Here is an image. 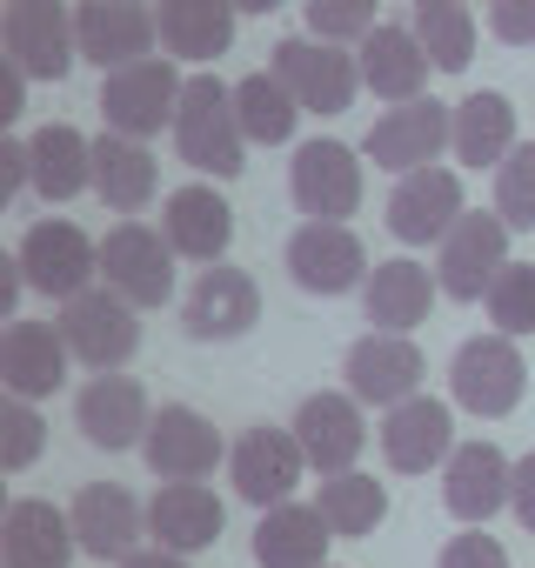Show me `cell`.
I'll return each mask as SVG.
<instances>
[{"instance_id": "cell-1", "label": "cell", "mask_w": 535, "mask_h": 568, "mask_svg": "<svg viewBox=\"0 0 535 568\" xmlns=\"http://www.w3.org/2000/svg\"><path fill=\"white\" fill-rule=\"evenodd\" d=\"M174 154L194 168V174H214V181H234L248 161V134L234 121V88H221L214 74H188L181 88V108H174Z\"/></svg>"}, {"instance_id": "cell-2", "label": "cell", "mask_w": 535, "mask_h": 568, "mask_svg": "<svg viewBox=\"0 0 535 568\" xmlns=\"http://www.w3.org/2000/svg\"><path fill=\"white\" fill-rule=\"evenodd\" d=\"M54 328H61L68 355H74L81 368H94V375H121V362L141 348V308L121 302L114 288H88V295H74V302L61 308Z\"/></svg>"}, {"instance_id": "cell-3", "label": "cell", "mask_w": 535, "mask_h": 568, "mask_svg": "<svg viewBox=\"0 0 535 568\" xmlns=\"http://www.w3.org/2000/svg\"><path fill=\"white\" fill-rule=\"evenodd\" d=\"M522 388H528V362H522V348H515L508 335H468V342L455 348V362H448V395H455V408H468V415H482V422H502V415L522 402Z\"/></svg>"}, {"instance_id": "cell-4", "label": "cell", "mask_w": 535, "mask_h": 568, "mask_svg": "<svg viewBox=\"0 0 535 568\" xmlns=\"http://www.w3.org/2000/svg\"><path fill=\"white\" fill-rule=\"evenodd\" d=\"M21 281L34 295H54L61 308L74 302V295H88L94 288V274H101V241H88L74 221H34L28 234H21Z\"/></svg>"}, {"instance_id": "cell-5", "label": "cell", "mask_w": 535, "mask_h": 568, "mask_svg": "<svg viewBox=\"0 0 535 568\" xmlns=\"http://www.w3.org/2000/svg\"><path fill=\"white\" fill-rule=\"evenodd\" d=\"M101 288H114L134 308H161L174 295V247L148 221H121L101 241Z\"/></svg>"}, {"instance_id": "cell-6", "label": "cell", "mask_w": 535, "mask_h": 568, "mask_svg": "<svg viewBox=\"0 0 535 568\" xmlns=\"http://www.w3.org/2000/svg\"><path fill=\"white\" fill-rule=\"evenodd\" d=\"M0 48H8V61L28 81H61L74 68V54H81L74 14L61 0H8V14H0Z\"/></svg>"}, {"instance_id": "cell-7", "label": "cell", "mask_w": 535, "mask_h": 568, "mask_svg": "<svg viewBox=\"0 0 535 568\" xmlns=\"http://www.w3.org/2000/svg\"><path fill=\"white\" fill-rule=\"evenodd\" d=\"M181 74H174V61H141V68H121V74H108L101 81V121H108V134H128V141H148V134H161V128H174V108H181Z\"/></svg>"}, {"instance_id": "cell-8", "label": "cell", "mask_w": 535, "mask_h": 568, "mask_svg": "<svg viewBox=\"0 0 535 568\" xmlns=\"http://www.w3.org/2000/svg\"><path fill=\"white\" fill-rule=\"evenodd\" d=\"M502 267H508V227H502V214L495 207L488 214H462L448 227L442 254H435V288L448 302H488Z\"/></svg>"}, {"instance_id": "cell-9", "label": "cell", "mask_w": 535, "mask_h": 568, "mask_svg": "<svg viewBox=\"0 0 535 568\" xmlns=\"http://www.w3.org/2000/svg\"><path fill=\"white\" fill-rule=\"evenodd\" d=\"M448 128H455V108L435 101V94H422V101H408V108H388V114L362 134V154L402 181V174L435 168V154L448 148Z\"/></svg>"}, {"instance_id": "cell-10", "label": "cell", "mask_w": 535, "mask_h": 568, "mask_svg": "<svg viewBox=\"0 0 535 568\" xmlns=\"http://www.w3.org/2000/svg\"><path fill=\"white\" fill-rule=\"evenodd\" d=\"M289 194L309 221L349 227V214L362 207V154L349 141H302L289 168Z\"/></svg>"}, {"instance_id": "cell-11", "label": "cell", "mask_w": 535, "mask_h": 568, "mask_svg": "<svg viewBox=\"0 0 535 568\" xmlns=\"http://www.w3.org/2000/svg\"><path fill=\"white\" fill-rule=\"evenodd\" d=\"M289 274L302 295H349V288H369V247L355 227H335V221H302L289 234Z\"/></svg>"}, {"instance_id": "cell-12", "label": "cell", "mask_w": 535, "mask_h": 568, "mask_svg": "<svg viewBox=\"0 0 535 568\" xmlns=\"http://www.w3.org/2000/svg\"><path fill=\"white\" fill-rule=\"evenodd\" d=\"M302 468H309V455H302L295 428H268V422H261V428H248V435L228 448L234 495H241V501H254L261 515H268V508H282V501H295Z\"/></svg>"}, {"instance_id": "cell-13", "label": "cell", "mask_w": 535, "mask_h": 568, "mask_svg": "<svg viewBox=\"0 0 535 568\" xmlns=\"http://www.w3.org/2000/svg\"><path fill=\"white\" fill-rule=\"evenodd\" d=\"M275 74L282 88L302 101V114H349L355 108V88H362V68L349 48H322L309 34H289L275 48Z\"/></svg>"}, {"instance_id": "cell-14", "label": "cell", "mask_w": 535, "mask_h": 568, "mask_svg": "<svg viewBox=\"0 0 535 568\" xmlns=\"http://www.w3.org/2000/svg\"><path fill=\"white\" fill-rule=\"evenodd\" d=\"M74 41L101 74H121V68L154 61L161 34H154V8H141V0H81L74 8Z\"/></svg>"}, {"instance_id": "cell-15", "label": "cell", "mask_w": 535, "mask_h": 568, "mask_svg": "<svg viewBox=\"0 0 535 568\" xmlns=\"http://www.w3.org/2000/svg\"><path fill=\"white\" fill-rule=\"evenodd\" d=\"M74 428L88 435V448H108V455L141 448L148 428H154L148 388H141L134 375H94V382L74 395Z\"/></svg>"}, {"instance_id": "cell-16", "label": "cell", "mask_w": 535, "mask_h": 568, "mask_svg": "<svg viewBox=\"0 0 535 568\" xmlns=\"http://www.w3.org/2000/svg\"><path fill=\"white\" fill-rule=\"evenodd\" d=\"M342 375H349V395H355V402L402 408V402H415V395H422L428 362H422V348H415L408 335H362V342L349 348Z\"/></svg>"}, {"instance_id": "cell-17", "label": "cell", "mask_w": 535, "mask_h": 568, "mask_svg": "<svg viewBox=\"0 0 535 568\" xmlns=\"http://www.w3.org/2000/svg\"><path fill=\"white\" fill-rule=\"evenodd\" d=\"M295 442H302V455H309V468H322V481L329 475H355V455L369 448V422H362V402L355 395H309L302 408H295Z\"/></svg>"}, {"instance_id": "cell-18", "label": "cell", "mask_w": 535, "mask_h": 568, "mask_svg": "<svg viewBox=\"0 0 535 568\" xmlns=\"http://www.w3.org/2000/svg\"><path fill=\"white\" fill-rule=\"evenodd\" d=\"M508 481H515V462L495 442H455V455L442 462V501L468 528H488V515L508 508Z\"/></svg>"}, {"instance_id": "cell-19", "label": "cell", "mask_w": 535, "mask_h": 568, "mask_svg": "<svg viewBox=\"0 0 535 568\" xmlns=\"http://www.w3.org/2000/svg\"><path fill=\"white\" fill-rule=\"evenodd\" d=\"M181 322H188L194 342H241L261 322L254 274H241V267H201L194 288H188V302H181Z\"/></svg>"}, {"instance_id": "cell-20", "label": "cell", "mask_w": 535, "mask_h": 568, "mask_svg": "<svg viewBox=\"0 0 535 568\" xmlns=\"http://www.w3.org/2000/svg\"><path fill=\"white\" fill-rule=\"evenodd\" d=\"M462 214H468V207H462V181H455L448 168L402 174L395 194H388V234H395L402 247H428V241L442 247Z\"/></svg>"}, {"instance_id": "cell-21", "label": "cell", "mask_w": 535, "mask_h": 568, "mask_svg": "<svg viewBox=\"0 0 535 568\" xmlns=\"http://www.w3.org/2000/svg\"><path fill=\"white\" fill-rule=\"evenodd\" d=\"M375 442H382V462H388L395 475H428L435 462L455 455V415H448V402L415 395V402H402V408L382 415Z\"/></svg>"}, {"instance_id": "cell-22", "label": "cell", "mask_w": 535, "mask_h": 568, "mask_svg": "<svg viewBox=\"0 0 535 568\" xmlns=\"http://www.w3.org/2000/svg\"><path fill=\"white\" fill-rule=\"evenodd\" d=\"M141 455H148V468H154L161 481H201V475H214V462H221L228 448H221V428H214L201 408L168 402V408L154 415Z\"/></svg>"}, {"instance_id": "cell-23", "label": "cell", "mask_w": 535, "mask_h": 568, "mask_svg": "<svg viewBox=\"0 0 535 568\" xmlns=\"http://www.w3.org/2000/svg\"><path fill=\"white\" fill-rule=\"evenodd\" d=\"M74 541H81V555H94V561H128V555H141V535H148V508L121 488V481H88L81 495H74Z\"/></svg>"}, {"instance_id": "cell-24", "label": "cell", "mask_w": 535, "mask_h": 568, "mask_svg": "<svg viewBox=\"0 0 535 568\" xmlns=\"http://www.w3.org/2000/svg\"><path fill=\"white\" fill-rule=\"evenodd\" d=\"M161 234H168V247H174L181 261L221 267V254H228V241H234V207H228L221 187L188 181V187H174V194L161 201Z\"/></svg>"}, {"instance_id": "cell-25", "label": "cell", "mask_w": 535, "mask_h": 568, "mask_svg": "<svg viewBox=\"0 0 535 568\" xmlns=\"http://www.w3.org/2000/svg\"><path fill=\"white\" fill-rule=\"evenodd\" d=\"M68 342L54 322H8V335H0V382H8L14 402H41L68 382Z\"/></svg>"}, {"instance_id": "cell-26", "label": "cell", "mask_w": 535, "mask_h": 568, "mask_svg": "<svg viewBox=\"0 0 535 568\" xmlns=\"http://www.w3.org/2000/svg\"><path fill=\"white\" fill-rule=\"evenodd\" d=\"M355 68H362V88H369L375 101H388V108H408V101H422V88H428V54H422V41L408 34V21H382V28L355 48Z\"/></svg>"}, {"instance_id": "cell-27", "label": "cell", "mask_w": 535, "mask_h": 568, "mask_svg": "<svg viewBox=\"0 0 535 568\" xmlns=\"http://www.w3.org/2000/svg\"><path fill=\"white\" fill-rule=\"evenodd\" d=\"M74 515L54 508V501H34L21 495L8 508V521H0V555H8V568H68L74 561Z\"/></svg>"}, {"instance_id": "cell-28", "label": "cell", "mask_w": 535, "mask_h": 568, "mask_svg": "<svg viewBox=\"0 0 535 568\" xmlns=\"http://www.w3.org/2000/svg\"><path fill=\"white\" fill-rule=\"evenodd\" d=\"M221 521H228V508H221L214 488H201V481H168V488L148 501V535H154V548H174V555L214 548V541H221Z\"/></svg>"}, {"instance_id": "cell-29", "label": "cell", "mask_w": 535, "mask_h": 568, "mask_svg": "<svg viewBox=\"0 0 535 568\" xmlns=\"http://www.w3.org/2000/svg\"><path fill=\"white\" fill-rule=\"evenodd\" d=\"M442 288H435V274L422 267V261H375V274H369V288H362V308H369V322H375V335H408V328H422L428 322V302H435Z\"/></svg>"}, {"instance_id": "cell-30", "label": "cell", "mask_w": 535, "mask_h": 568, "mask_svg": "<svg viewBox=\"0 0 535 568\" xmlns=\"http://www.w3.org/2000/svg\"><path fill=\"white\" fill-rule=\"evenodd\" d=\"M329 541H335V528L309 501H282L254 521V561L261 568H329Z\"/></svg>"}, {"instance_id": "cell-31", "label": "cell", "mask_w": 535, "mask_h": 568, "mask_svg": "<svg viewBox=\"0 0 535 568\" xmlns=\"http://www.w3.org/2000/svg\"><path fill=\"white\" fill-rule=\"evenodd\" d=\"M448 148L462 168H502L522 141H515V101L482 88V94H462L455 101V128H448Z\"/></svg>"}, {"instance_id": "cell-32", "label": "cell", "mask_w": 535, "mask_h": 568, "mask_svg": "<svg viewBox=\"0 0 535 568\" xmlns=\"http://www.w3.org/2000/svg\"><path fill=\"white\" fill-rule=\"evenodd\" d=\"M28 168H34V194L41 201H74L94 187V141L68 121H48L28 134Z\"/></svg>"}, {"instance_id": "cell-33", "label": "cell", "mask_w": 535, "mask_h": 568, "mask_svg": "<svg viewBox=\"0 0 535 568\" xmlns=\"http://www.w3.org/2000/svg\"><path fill=\"white\" fill-rule=\"evenodd\" d=\"M154 34H161V54L174 61H214L234 41V8L228 0H161Z\"/></svg>"}, {"instance_id": "cell-34", "label": "cell", "mask_w": 535, "mask_h": 568, "mask_svg": "<svg viewBox=\"0 0 535 568\" xmlns=\"http://www.w3.org/2000/svg\"><path fill=\"white\" fill-rule=\"evenodd\" d=\"M94 194L114 214H141L154 201V154L128 134H101L94 141Z\"/></svg>"}, {"instance_id": "cell-35", "label": "cell", "mask_w": 535, "mask_h": 568, "mask_svg": "<svg viewBox=\"0 0 535 568\" xmlns=\"http://www.w3.org/2000/svg\"><path fill=\"white\" fill-rule=\"evenodd\" d=\"M234 121H241L248 141L282 148V141L295 134V121H302V101L282 88L275 68H261V74H241V81H234Z\"/></svg>"}, {"instance_id": "cell-36", "label": "cell", "mask_w": 535, "mask_h": 568, "mask_svg": "<svg viewBox=\"0 0 535 568\" xmlns=\"http://www.w3.org/2000/svg\"><path fill=\"white\" fill-rule=\"evenodd\" d=\"M408 34L422 41L428 68H442V74H462L475 61V14L462 8V0H415Z\"/></svg>"}, {"instance_id": "cell-37", "label": "cell", "mask_w": 535, "mask_h": 568, "mask_svg": "<svg viewBox=\"0 0 535 568\" xmlns=\"http://www.w3.org/2000/svg\"><path fill=\"white\" fill-rule=\"evenodd\" d=\"M315 508H322V521L335 535H375L382 515H388V488L375 475H329Z\"/></svg>"}, {"instance_id": "cell-38", "label": "cell", "mask_w": 535, "mask_h": 568, "mask_svg": "<svg viewBox=\"0 0 535 568\" xmlns=\"http://www.w3.org/2000/svg\"><path fill=\"white\" fill-rule=\"evenodd\" d=\"M488 322H495V335H508V342L535 335V267H528V261H508V267L495 274V288H488Z\"/></svg>"}, {"instance_id": "cell-39", "label": "cell", "mask_w": 535, "mask_h": 568, "mask_svg": "<svg viewBox=\"0 0 535 568\" xmlns=\"http://www.w3.org/2000/svg\"><path fill=\"white\" fill-rule=\"evenodd\" d=\"M495 214L502 227H535V141H522L502 168H495Z\"/></svg>"}, {"instance_id": "cell-40", "label": "cell", "mask_w": 535, "mask_h": 568, "mask_svg": "<svg viewBox=\"0 0 535 568\" xmlns=\"http://www.w3.org/2000/svg\"><path fill=\"white\" fill-rule=\"evenodd\" d=\"M375 28L382 21L369 0H309V41H322V48H349V41L362 48Z\"/></svg>"}, {"instance_id": "cell-41", "label": "cell", "mask_w": 535, "mask_h": 568, "mask_svg": "<svg viewBox=\"0 0 535 568\" xmlns=\"http://www.w3.org/2000/svg\"><path fill=\"white\" fill-rule=\"evenodd\" d=\"M0 428H8V448H0V462H8V475H21V468L41 455V415H34V402H8Z\"/></svg>"}, {"instance_id": "cell-42", "label": "cell", "mask_w": 535, "mask_h": 568, "mask_svg": "<svg viewBox=\"0 0 535 568\" xmlns=\"http://www.w3.org/2000/svg\"><path fill=\"white\" fill-rule=\"evenodd\" d=\"M482 28L495 41H508V48H535V0H488Z\"/></svg>"}, {"instance_id": "cell-43", "label": "cell", "mask_w": 535, "mask_h": 568, "mask_svg": "<svg viewBox=\"0 0 535 568\" xmlns=\"http://www.w3.org/2000/svg\"><path fill=\"white\" fill-rule=\"evenodd\" d=\"M442 568H508V548H502L495 535L468 528V535H448V548H442Z\"/></svg>"}, {"instance_id": "cell-44", "label": "cell", "mask_w": 535, "mask_h": 568, "mask_svg": "<svg viewBox=\"0 0 535 568\" xmlns=\"http://www.w3.org/2000/svg\"><path fill=\"white\" fill-rule=\"evenodd\" d=\"M508 508H515V521L535 535V448L515 462V481H508Z\"/></svg>"}, {"instance_id": "cell-45", "label": "cell", "mask_w": 535, "mask_h": 568, "mask_svg": "<svg viewBox=\"0 0 535 568\" xmlns=\"http://www.w3.org/2000/svg\"><path fill=\"white\" fill-rule=\"evenodd\" d=\"M21 187H34L28 141H8V148H0V194H21Z\"/></svg>"}, {"instance_id": "cell-46", "label": "cell", "mask_w": 535, "mask_h": 568, "mask_svg": "<svg viewBox=\"0 0 535 568\" xmlns=\"http://www.w3.org/2000/svg\"><path fill=\"white\" fill-rule=\"evenodd\" d=\"M21 88H28V74H21L8 54H0V121H14V114H21Z\"/></svg>"}, {"instance_id": "cell-47", "label": "cell", "mask_w": 535, "mask_h": 568, "mask_svg": "<svg viewBox=\"0 0 535 568\" xmlns=\"http://www.w3.org/2000/svg\"><path fill=\"white\" fill-rule=\"evenodd\" d=\"M121 568H188V555H174V548H141V555H128Z\"/></svg>"}]
</instances>
